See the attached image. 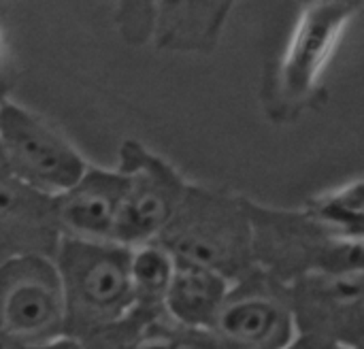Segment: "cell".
<instances>
[{"label": "cell", "instance_id": "3", "mask_svg": "<svg viewBox=\"0 0 364 349\" xmlns=\"http://www.w3.org/2000/svg\"><path fill=\"white\" fill-rule=\"evenodd\" d=\"M256 269L290 286L316 273H360L363 241L343 239L305 211L271 209L245 198Z\"/></svg>", "mask_w": 364, "mask_h": 349}, {"label": "cell", "instance_id": "8", "mask_svg": "<svg viewBox=\"0 0 364 349\" xmlns=\"http://www.w3.org/2000/svg\"><path fill=\"white\" fill-rule=\"evenodd\" d=\"M296 335H316L346 348H363L364 271L316 273L288 286Z\"/></svg>", "mask_w": 364, "mask_h": 349}, {"label": "cell", "instance_id": "10", "mask_svg": "<svg viewBox=\"0 0 364 349\" xmlns=\"http://www.w3.org/2000/svg\"><path fill=\"white\" fill-rule=\"evenodd\" d=\"M124 177L119 171L87 166L75 186L53 196V213L62 237L81 241H113Z\"/></svg>", "mask_w": 364, "mask_h": 349}, {"label": "cell", "instance_id": "15", "mask_svg": "<svg viewBox=\"0 0 364 349\" xmlns=\"http://www.w3.org/2000/svg\"><path fill=\"white\" fill-rule=\"evenodd\" d=\"M303 211L331 232L343 239L363 241L364 194L360 179H356L354 183L346 186L339 192H331L311 200Z\"/></svg>", "mask_w": 364, "mask_h": 349}, {"label": "cell", "instance_id": "16", "mask_svg": "<svg viewBox=\"0 0 364 349\" xmlns=\"http://www.w3.org/2000/svg\"><path fill=\"white\" fill-rule=\"evenodd\" d=\"M171 349H226L209 331L177 328L171 341Z\"/></svg>", "mask_w": 364, "mask_h": 349}, {"label": "cell", "instance_id": "11", "mask_svg": "<svg viewBox=\"0 0 364 349\" xmlns=\"http://www.w3.org/2000/svg\"><path fill=\"white\" fill-rule=\"evenodd\" d=\"M62 235L53 198L15 179H0V264L23 256L53 258Z\"/></svg>", "mask_w": 364, "mask_h": 349}, {"label": "cell", "instance_id": "21", "mask_svg": "<svg viewBox=\"0 0 364 349\" xmlns=\"http://www.w3.org/2000/svg\"><path fill=\"white\" fill-rule=\"evenodd\" d=\"M0 79H4L2 77V47H0Z\"/></svg>", "mask_w": 364, "mask_h": 349}, {"label": "cell", "instance_id": "6", "mask_svg": "<svg viewBox=\"0 0 364 349\" xmlns=\"http://www.w3.org/2000/svg\"><path fill=\"white\" fill-rule=\"evenodd\" d=\"M0 331L30 349L64 339V301L51 258L0 264Z\"/></svg>", "mask_w": 364, "mask_h": 349}, {"label": "cell", "instance_id": "18", "mask_svg": "<svg viewBox=\"0 0 364 349\" xmlns=\"http://www.w3.org/2000/svg\"><path fill=\"white\" fill-rule=\"evenodd\" d=\"M9 98V83L4 79H0V104ZM0 179H9L6 166H4V158H2V145H0Z\"/></svg>", "mask_w": 364, "mask_h": 349}, {"label": "cell", "instance_id": "2", "mask_svg": "<svg viewBox=\"0 0 364 349\" xmlns=\"http://www.w3.org/2000/svg\"><path fill=\"white\" fill-rule=\"evenodd\" d=\"M51 260L64 301V339L79 343L134 307L128 247L62 237Z\"/></svg>", "mask_w": 364, "mask_h": 349}, {"label": "cell", "instance_id": "17", "mask_svg": "<svg viewBox=\"0 0 364 349\" xmlns=\"http://www.w3.org/2000/svg\"><path fill=\"white\" fill-rule=\"evenodd\" d=\"M284 349H352L316 335H294V339Z\"/></svg>", "mask_w": 364, "mask_h": 349}, {"label": "cell", "instance_id": "12", "mask_svg": "<svg viewBox=\"0 0 364 349\" xmlns=\"http://www.w3.org/2000/svg\"><path fill=\"white\" fill-rule=\"evenodd\" d=\"M228 288L230 284L218 273L175 260V273L162 307L181 328L209 331Z\"/></svg>", "mask_w": 364, "mask_h": 349}, {"label": "cell", "instance_id": "14", "mask_svg": "<svg viewBox=\"0 0 364 349\" xmlns=\"http://www.w3.org/2000/svg\"><path fill=\"white\" fill-rule=\"evenodd\" d=\"M175 273V260L156 243H147L130 249V286L136 307H162L171 279Z\"/></svg>", "mask_w": 364, "mask_h": 349}, {"label": "cell", "instance_id": "9", "mask_svg": "<svg viewBox=\"0 0 364 349\" xmlns=\"http://www.w3.org/2000/svg\"><path fill=\"white\" fill-rule=\"evenodd\" d=\"M358 11V2L339 0L314 2L303 11L277 73V92L284 102L301 104L314 94L348 23Z\"/></svg>", "mask_w": 364, "mask_h": 349}, {"label": "cell", "instance_id": "20", "mask_svg": "<svg viewBox=\"0 0 364 349\" xmlns=\"http://www.w3.org/2000/svg\"><path fill=\"white\" fill-rule=\"evenodd\" d=\"M0 349H30L26 345H21L19 341H15L13 337H9L6 333L0 331Z\"/></svg>", "mask_w": 364, "mask_h": 349}, {"label": "cell", "instance_id": "19", "mask_svg": "<svg viewBox=\"0 0 364 349\" xmlns=\"http://www.w3.org/2000/svg\"><path fill=\"white\" fill-rule=\"evenodd\" d=\"M34 349H83L77 341H73V339H58V341H53V343H49V345H43V348H34Z\"/></svg>", "mask_w": 364, "mask_h": 349}, {"label": "cell", "instance_id": "4", "mask_svg": "<svg viewBox=\"0 0 364 349\" xmlns=\"http://www.w3.org/2000/svg\"><path fill=\"white\" fill-rule=\"evenodd\" d=\"M0 145L9 177L51 198L75 186L87 168L58 130L11 98L0 104Z\"/></svg>", "mask_w": 364, "mask_h": 349}, {"label": "cell", "instance_id": "13", "mask_svg": "<svg viewBox=\"0 0 364 349\" xmlns=\"http://www.w3.org/2000/svg\"><path fill=\"white\" fill-rule=\"evenodd\" d=\"M179 326L164 307H132L115 324L79 341L83 349H171Z\"/></svg>", "mask_w": 364, "mask_h": 349}, {"label": "cell", "instance_id": "1", "mask_svg": "<svg viewBox=\"0 0 364 349\" xmlns=\"http://www.w3.org/2000/svg\"><path fill=\"white\" fill-rule=\"evenodd\" d=\"M173 260L209 269L228 284L256 269L245 198L188 186L168 226L154 241Z\"/></svg>", "mask_w": 364, "mask_h": 349}, {"label": "cell", "instance_id": "5", "mask_svg": "<svg viewBox=\"0 0 364 349\" xmlns=\"http://www.w3.org/2000/svg\"><path fill=\"white\" fill-rule=\"evenodd\" d=\"M117 171L124 177V198L113 243L128 249L154 243L177 213L188 183L164 158L136 141L122 143Z\"/></svg>", "mask_w": 364, "mask_h": 349}, {"label": "cell", "instance_id": "7", "mask_svg": "<svg viewBox=\"0 0 364 349\" xmlns=\"http://www.w3.org/2000/svg\"><path fill=\"white\" fill-rule=\"evenodd\" d=\"M209 333L226 349H284L296 335L288 286L250 271L230 284Z\"/></svg>", "mask_w": 364, "mask_h": 349}]
</instances>
